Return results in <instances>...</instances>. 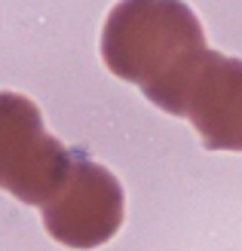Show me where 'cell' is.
Listing matches in <instances>:
<instances>
[{
    "instance_id": "cell-1",
    "label": "cell",
    "mask_w": 242,
    "mask_h": 251,
    "mask_svg": "<svg viewBox=\"0 0 242 251\" xmlns=\"http://www.w3.org/2000/svg\"><path fill=\"white\" fill-rule=\"evenodd\" d=\"M212 49L184 0H120L101 31V58L160 110L187 117V98Z\"/></svg>"
},
{
    "instance_id": "cell-2",
    "label": "cell",
    "mask_w": 242,
    "mask_h": 251,
    "mask_svg": "<svg viewBox=\"0 0 242 251\" xmlns=\"http://www.w3.org/2000/svg\"><path fill=\"white\" fill-rule=\"evenodd\" d=\"M74 153L43 129V114L28 95L0 92V190L43 208L65 187Z\"/></svg>"
},
{
    "instance_id": "cell-3",
    "label": "cell",
    "mask_w": 242,
    "mask_h": 251,
    "mask_svg": "<svg viewBox=\"0 0 242 251\" xmlns=\"http://www.w3.org/2000/svg\"><path fill=\"white\" fill-rule=\"evenodd\" d=\"M123 211L126 199L120 181L77 150L65 187L43 205V227L55 242L89 251L117 236Z\"/></svg>"
},
{
    "instance_id": "cell-4",
    "label": "cell",
    "mask_w": 242,
    "mask_h": 251,
    "mask_svg": "<svg viewBox=\"0 0 242 251\" xmlns=\"http://www.w3.org/2000/svg\"><path fill=\"white\" fill-rule=\"evenodd\" d=\"M187 120L202 147L242 153V61L209 52L187 98Z\"/></svg>"
}]
</instances>
